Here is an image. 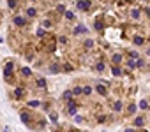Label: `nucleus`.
Here are the masks:
<instances>
[{
  "instance_id": "1",
  "label": "nucleus",
  "mask_w": 150,
  "mask_h": 132,
  "mask_svg": "<svg viewBox=\"0 0 150 132\" xmlns=\"http://www.w3.org/2000/svg\"><path fill=\"white\" fill-rule=\"evenodd\" d=\"M78 7H79V9H83V11H88L90 2H88V0H79V2H78Z\"/></svg>"
},
{
  "instance_id": "2",
  "label": "nucleus",
  "mask_w": 150,
  "mask_h": 132,
  "mask_svg": "<svg viewBox=\"0 0 150 132\" xmlns=\"http://www.w3.org/2000/svg\"><path fill=\"white\" fill-rule=\"evenodd\" d=\"M11 72H12V64L9 62V64L5 65V69H4V76H5V78H9V76H11Z\"/></svg>"
},
{
  "instance_id": "3",
  "label": "nucleus",
  "mask_w": 150,
  "mask_h": 132,
  "mask_svg": "<svg viewBox=\"0 0 150 132\" xmlns=\"http://www.w3.org/2000/svg\"><path fill=\"white\" fill-rule=\"evenodd\" d=\"M67 113H69V115H74V113H76V102H69Z\"/></svg>"
},
{
  "instance_id": "4",
  "label": "nucleus",
  "mask_w": 150,
  "mask_h": 132,
  "mask_svg": "<svg viewBox=\"0 0 150 132\" xmlns=\"http://www.w3.org/2000/svg\"><path fill=\"white\" fill-rule=\"evenodd\" d=\"M14 23H16L18 27H23V25H25V20H23L21 16H16V18H14Z\"/></svg>"
},
{
  "instance_id": "5",
  "label": "nucleus",
  "mask_w": 150,
  "mask_h": 132,
  "mask_svg": "<svg viewBox=\"0 0 150 132\" xmlns=\"http://www.w3.org/2000/svg\"><path fill=\"white\" fill-rule=\"evenodd\" d=\"M95 90H97L101 95H106V86H104V85H97V86H95Z\"/></svg>"
},
{
  "instance_id": "6",
  "label": "nucleus",
  "mask_w": 150,
  "mask_h": 132,
  "mask_svg": "<svg viewBox=\"0 0 150 132\" xmlns=\"http://www.w3.org/2000/svg\"><path fill=\"white\" fill-rule=\"evenodd\" d=\"M85 32H87V28H85L83 25H78L74 28V33H85Z\"/></svg>"
},
{
  "instance_id": "7",
  "label": "nucleus",
  "mask_w": 150,
  "mask_h": 132,
  "mask_svg": "<svg viewBox=\"0 0 150 132\" xmlns=\"http://www.w3.org/2000/svg\"><path fill=\"white\" fill-rule=\"evenodd\" d=\"M21 122H23V123H28V122H30V116H28L27 113H21Z\"/></svg>"
},
{
  "instance_id": "8",
  "label": "nucleus",
  "mask_w": 150,
  "mask_h": 132,
  "mask_svg": "<svg viewBox=\"0 0 150 132\" xmlns=\"http://www.w3.org/2000/svg\"><path fill=\"white\" fill-rule=\"evenodd\" d=\"M143 123H145L143 118H136V120H134V125H136V127H143Z\"/></svg>"
},
{
  "instance_id": "9",
  "label": "nucleus",
  "mask_w": 150,
  "mask_h": 132,
  "mask_svg": "<svg viewBox=\"0 0 150 132\" xmlns=\"http://www.w3.org/2000/svg\"><path fill=\"white\" fill-rule=\"evenodd\" d=\"M113 62L115 64H120L122 62V55H113Z\"/></svg>"
},
{
  "instance_id": "10",
  "label": "nucleus",
  "mask_w": 150,
  "mask_h": 132,
  "mask_svg": "<svg viewBox=\"0 0 150 132\" xmlns=\"http://www.w3.org/2000/svg\"><path fill=\"white\" fill-rule=\"evenodd\" d=\"M131 16H132V18H140V11H138V9H132V11H131Z\"/></svg>"
},
{
  "instance_id": "11",
  "label": "nucleus",
  "mask_w": 150,
  "mask_h": 132,
  "mask_svg": "<svg viewBox=\"0 0 150 132\" xmlns=\"http://www.w3.org/2000/svg\"><path fill=\"white\" fill-rule=\"evenodd\" d=\"M21 74H23V76H30V69H28V67H23V69H21Z\"/></svg>"
},
{
  "instance_id": "12",
  "label": "nucleus",
  "mask_w": 150,
  "mask_h": 132,
  "mask_svg": "<svg viewBox=\"0 0 150 132\" xmlns=\"http://www.w3.org/2000/svg\"><path fill=\"white\" fill-rule=\"evenodd\" d=\"M27 16H36V9H27Z\"/></svg>"
},
{
  "instance_id": "13",
  "label": "nucleus",
  "mask_w": 150,
  "mask_h": 132,
  "mask_svg": "<svg viewBox=\"0 0 150 132\" xmlns=\"http://www.w3.org/2000/svg\"><path fill=\"white\" fill-rule=\"evenodd\" d=\"M140 107H141V109H147V107H148V102H147V100H141V102H140Z\"/></svg>"
},
{
  "instance_id": "14",
  "label": "nucleus",
  "mask_w": 150,
  "mask_h": 132,
  "mask_svg": "<svg viewBox=\"0 0 150 132\" xmlns=\"http://www.w3.org/2000/svg\"><path fill=\"white\" fill-rule=\"evenodd\" d=\"M113 109H115V111H120V109H122V102H115Z\"/></svg>"
},
{
  "instance_id": "15",
  "label": "nucleus",
  "mask_w": 150,
  "mask_h": 132,
  "mask_svg": "<svg viewBox=\"0 0 150 132\" xmlns=\"http://www.w3.org/2000/svg\"><path fill=\"white\" fill-rule=\"evenodd\" d=\"M37 86L44 88V86H46V81H44V79H37Z\"/></svg>"
},
{
  "instance_id": "16",
  "label": "nucleus",
  "mask_w": 150,
  "mask_h": 132,
  "mask_svg": "<svg viewBox=\"0 0 150 132\" xmlns=\"http://www.w3.org/2000/svg\"><path fill=\"white\" fill-rule=\"evenodd\" d=\"M65 18H67V20H73V18H74V14H73L71 11H65Z\"/></svg>"
},
{
  "instance_id": "17",
  "label": "nucleus",
  "mask_w": 150,
  "mask_h": 132,
  "mask_svg": "<svg viewBox=\"0 0 150 132\" xmlns=\"http://www.w3.org/2000/svg\"><path fill=\"white\" fill-rule=\"evenodd\" d=\"M58 42H60V44H67V37H65V35H62V37L58 39Z\"/></svg>"
},
{
  "instance_id": "18",
  "label": "nucleus",
  "mask_w": 150,
  "mask_h": 132,
  "mask_svg": "<svg viewBox=\"0 0 150 132\" xmlns=\"http://www.w3.org/2000/svg\"><path fill=\"white\" fill-rule=\"evenodd\" d=\"M92 46H94L92 41H87V42H85V48H87V49H92Z\"/></svg>"
},
{
  "instance_id": "19",
  "label": "nucleus",
  "mask_w": 150,
  "mask_h": 132,
  "mask_svg": "<svg viewBox=\"0 0 150 132\" xmlns=\"http://www.w3.org/2000/svg\"><path fill=\"white\" fill-rule=\"evenodd\" d=\"M90 92H92L90 86H85V88H83V93H85V95H90Z\"/></svg>"
},
{
  "instance_id": "20",
  "label": "nucleus",
  "mask_w": 150,
  "mask_h": 132,
  "mask_svg": "<svg viewBox=\"0 0 150 132\" xmlns=\"http://www.w3.org/2000/svg\"><path fill=\"white\" fill-rule=\"evenodd\" d=\"M14 95H16L18 99H20V97L23 95V92H21V88H16V92H14Z\"/></svg>"
},
{
  "instance_id": "21",
  "label": "nucleus",
  "mask_w": 150,
  "mask_h": 132,
  "mask_svg": "<svg viewBox=\"0 0 150 132\" xmlns=\"http://www.w3.org/2000/svg\"><path fill=\"white\" fill-rule=\"evenodd\" d=\"M111 72L115 74V76H120V69H118V67H113V69H111Z\"/></svg>"
},
{
  "instance_id": "22",
  "label": "nucleus",
  "mask_w": 150,
  "mask_h": 132,
  "mask_svg": "<svg viewBox=\"0 0 150 132\" xmlns=\"http://www.w3.org/2000/svg\"><path fill=\"white\" fill-rule=\"evenodd\" d=\"M28 106H32V107H37V106H39V100H30V102H28Z\"/></svg>"
},
{
  "instance_id": "23",
  "label": "nucleus",
  "mask_w": 150,
  "mask_h": 132,
  "mask_svg": "<svg viewBox=\"0 0 150 132\" xmlns=\"http://www.w3.org/2000/svg\"><path fill=\"white\" fill-rule=\"evenodd\" d=\"M127 65H129V69H134V67H138V65H136V60H131Z\"/></svg>"
},
{
  "instance_id": "24",
  "label": "nucleus",
  "mask_w": 150,
  "mask_h": 132,
  "mask_svg": "<svg viewBox=\"0 0 150 132\" xmlns=\"http://www.w3.org/2000/svg\"><path fill=\"white\" fill-rule=\"evenodd\" d=\"M95 28L97 30H103V21H95Z\"/></svg>"
},
{
  "instance_id": "25",
  "label": "nucleus",
  "mask_w": 150,
  "mask_h": 132,
  "mask_svg": "<svg viewBox=\"0 0 150 132\" xmlns=\"http://www.w3.org/2000/svg\"><path fill=\"white\" fill-rule=\"evenodd\" d=\"M134 42L136 44H143V37H134Z\"/></svg>"
},
{
  "instance_id": "26",
  "label": "nucleus",
  "mask_w": 150,
  "mask_h": 132,
  "mask_svg": "<svg viewBox=\"0 0 150 132\" xmlns=\"http://www.w3.org/2000/svg\"><path fill=\"white\" fill-rule=\"evenodd\" d=\"M57 11H58V12H64V14H65V7H64V5H58V7H57Z\"/></svg>"
},
{
  "instance_id": "27",
  "label": "nucleus",
  "mask_w": 150,
  "mask_h": 132,
  "mask_svg": "<svg viewBox=\"0 0 150 132\" xmlns=\"http://www.w3.org/2000/svg\"><path fill=\"white\" fill-rule=\"evenodd\" d=\"M134 111H136V106H134V104H131V106H129V113H131V115H132V113H134Z\"/></svg>"
},
{
  "instance_id": "28",
  "label": "nucleus",
  "mask_w": 150,
  "mask_h": 132,
  "mask_svg": "<svg viewBox=\"0 0 150 132\" xmlns=\"http://www.w3.org/2000/svg\"><path fill=\"white\" fill-rule=\"evenodd\" d=\"M9 7L14 9V7H16V0H9Z\"/></svg>"
},
{
  "instance_id": "29",
  "label": "nucleus",
  "mask_w": 150,
  "mask_h": 132,
  "mask_svg": "<svg viewBox=\"0 0 150 132\" xmlns=\"http://www.w3.org/2000/svg\"><path fill=\"white\" fill-rule=\"evenodd\" d=\"M97 70H104V64H103V62L97 64Z\"/></svg>"
},
{
  "instance_id": "30",
  "label": "nucleus",
  "mask_w": 150,
  "mask_h": 132,
  "mask_svg": "<svg viewBox=\"0 0 150 132\" xmlns=\"http://www.w3.org/2000/svg\"><path fill=\"white\" fill-rule=\"evenodd\" d=\"M37 35H39V37H44V30H42V28H39V30H37Z\"/></svg>"
},
{
  "instance_id": "31",
  "label": "nucleus",
  "mask_w": 150,
  "mask_h": 132,
  "mask_svg": "<svg viewBox=\"0 0 150 132\" xmlns=\"http://www.w3.org/2000/svg\"><path fill=\"white\" fill-rule=\"evenodd\" d=\"M49 120H51V122H57V115H55V113H53V115H49Z\"/></svg>"
},
{
  "instance_id": "32",
  "label": "nucleus",
  "mask_w": 150,
  "mask_h": 132,
  "mask_svg": "<svg viewBox=\"0 0 150 132\" xmlns=\"http://www.w3.org/2000/svg\"><path fill=\"white\" fill-rule=\"evenodd\" d=\"M71 95H73L71 92H65V93H64V97H65V99H71Z\"/></svg>"
},
{
  "instance_id": "33",
  "label": "nucleus",
  "mask_w": 150,
  "mask_h": 132,
  "mask_svg": "<svg viewBox=\"0 0 150 132\" xmlns=\"http://www.w3.org/2000/svg\"><path fill=\"white\" fill-rule=\"evenodd\" d=\"M81 92H83L81 88H74V92H73V93H76V95H78V93H81Z\"/></svg>"
},
{
  "instance_id": "34",
  "label": "nucleus",
  "mask_w": 150,
  "mask_h": 132,
  "mask_svg": "<svg viewBox=\"0 0 150 132\" xmlns=\"http://www.w3.org/2000/svg\"><path fill=\"white\" fill-rule=\"evenodd\" d=\"M51 70L53 72H58V65H51Z\"/></svg>"
},
{
  "instance_id": "35",
  "label": "nucleus",
  "mask_w": 150,
  "mask_h": 132,
  "mask_svg": "<svg viewBox=\"0 0 150 132\" xmlns=\"http://www.w3.org/2000/svg\"><path fill=\"white\" fill-rule=\"evenodd\" d=\"M125 132H134V130H132V129H127V130H125Z\"/></svg>"
}]
</instances>
